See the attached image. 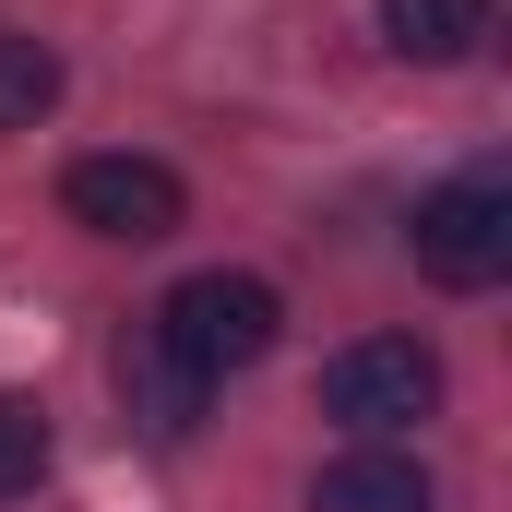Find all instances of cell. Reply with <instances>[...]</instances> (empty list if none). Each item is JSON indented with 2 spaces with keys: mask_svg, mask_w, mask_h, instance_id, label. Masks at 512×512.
Instances as JSON below:
<instances>
[{
  "mask_svg": "<svg viewBox=\"0 0 512 512\" xmlns=\"http://www.w3.org/2000/svg\"><path fill=\"white\" fill-rule=\"evenodd\" d=\"M143 334H155V346H167L191 382H227V370L274 358V334H286V298H274L262 274H227V262H215V274H179V286H167V310H155Z\"/></svg>",
  "mask_w": 512,
  "mask_h": 512,
  "instance_id": "obj_1",
  "label": "cell"
},
{
  "mask_svg": "<svg viewBox=\"0 0 512 512\" xmlns=\"http://www.w3.org/2000/svg\"><path fill=\"white\" fill-rule=\"evenodd\" d=\"M417 274L429 286H501L512 274V179L501 167H465L441 191H417Z\"/></svg>",
  "mask_w": 512,
  "mask_h": 512,
  "instance_id": "obj_2",
  "label": "cell"
},
{
  "mask_svg": "<svg viewBox=\"0 0 512 512\" xmlns=\"http://www.w3.org/2000/svg\"><path fill=\"white\" fill-rule=\"evenodd\" d=\"M322 405L346 417V429H405V417H429L441 405V358L417 346V334H358V346H334V370H322Z\"/></svg>",
  "mask_w": 512,
  "mask_h": 512,
  "instance_id": "obj_3",
  "label": "cell"
},
{
  "mask_svg": "<svg viewBox=\"0 0 512 512\" xmlns=\"http://www.w3.org/2000/svg\"><path fill=\"white\" fill-rule=\"evenodd\" d=\"M60 203H72V227H96V239H179V215H191V191H179V167H155V155H84L72 179H60Z\"/></svg>",
  "mask_w": 512,
  "mask_h": 512,
  "instance_id": "obj_4",
  "label": "cell"
},
{
  "mask_svg": "<svg viewBox=\"0 0 512 512\" xmlns=\"http://www.w3.org/2000/svg\"><path fill=\"white\" fill-rule=\"evenodd\" d=\"M310 512H441V501H429V465H405V453H334Z\"/></svg>",
  "mask_w": 512,
  "mask_h": 512,
  "instance_id": "obj_5",
  "label": "cell"
},
{
  "mask_svg": "<svg viewBox=\"0 0 512 512\" xmlns=\"http://www.w3.org/2000/svg\"><path fill=\"white\" fill-rule=\"evenodd\" d=\"M120 382H131V417H143V429H155V441H179V429H191V417H203V393H215V382H191V370H179V358H167V346H155V334H131V358H120Z\"/></svg>",
  "mask_w": 512,
  "mask_h": 512,
  "instance_id": "obj_6",
  "label": "cell"
},
{
  "mask_svg": "<svg viewBox=\"0 0 512 512\" xmlns=\"http://www.w3.org/2000/svg\"><path fill=\"white\" fill-rule=\"evenodd\" d=\"M489 12H501V0H382V36L405 60H465V48L489 36Z\"/></svg>",
  "mask_w": 512,
  "mask_h": 512,
  "instance_id": "obj_7",
  "label": "cell"
},
{
  "mask_svg": "<svg viewBox=\"0 0 512 512\" xmlns=\"http://www.w3.org/2000/svg\"><path fill=\"white\" fill-rule=\"evenodd\" d=\"M48 108H60V48L0 36V131H36Z\"/></svg>",
  "mask_w": 512,
  "mask_h": 512,
  "instance_id": "obj_8",
  "label": "cell"
},
{
  "mask_svg": "<svg viewBox=\"0 0 512 512\" xmlns=\"http://www.w3.org/2000/svg\"><path fill=\"white\" fill-rule=\"evenodd\" d=\"M48 477V405L36 393H0V501H24Z\"/></svg>",
  "mask_w": 512,
  "mask_h": 512,
  "instance_id": "obj_9",
  "label": "cell"
}]
</instances>
